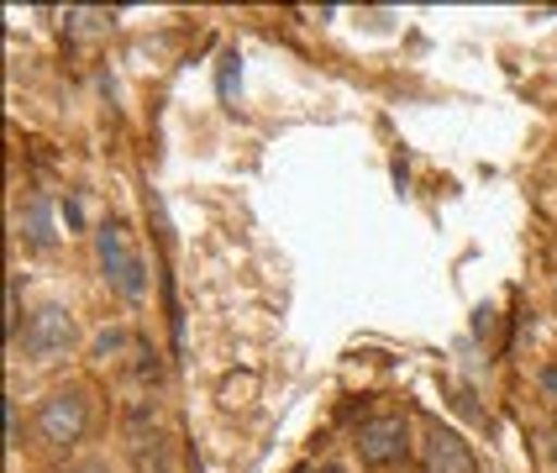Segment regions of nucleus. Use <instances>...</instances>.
I'll list each match as a JSON object with an SVG mask.
<instances>
[{
  "instance_id": "nucleus-6",
  "label": "nucleus",
  "mask_w": 557,
  "mask_h": 473,
  "mask_svg": "<svg viewBox=\"0 0 557 473\" xmlns=\"http://www.w3.org/2000/svg\"><path fill=\"white\" fill-rule=\"evenodd\" d=\"M16 237L27 242V248L48 252L59 242V226H53V200L48 195H27L22 206H16Z\"/></svg>"
},
{
  "instance_id": "nucleus-10",
  "label": "nucleus",
  "mask_w": 557,
  "mask_h": 473,
  "mask_svg": "<svg viewBox=\"0 0 557 473\" xmlns=\"http://www.w3.org/2000/svg\"><path fill=\"white\" fill-rule=\"evenodd\" d=\"M542 389H547V395H557V369H542Z\"/></svg>"
},
{
  "instance_id": "nucleus-7",
  "label": "nucleus",
  "mask_w": 557,
  "mask_h": 473,
  "mask_svg": "<svg viewBox=\"0 0 557 473\" xmlns=\"http://www.w3.org/2000/svg\"><path fill=\"white\" fill-rule=\"evenodd\" d=\"M22 332H27V315H22V274H11V279H5V343H11V352L22 343Z\"/></svg>"
},
{
  "instance_id": "nucleus-9",
  "label": "nucleus",
  "mask_w": 557,
  "mask_h": 473,
  "mask_svg": "<svg viewBox=\"0 0 557 473\" xmlns=\"http://www.w3.org/2000/svg\"><path fill=\"white\" fill-rule=\"evenodd\" d=\"M5 447H11V452L22 447V415H16V400H5Z\"/></svg>"
},
{
  "instance_id": "nucleus-12",
  "label": "nucleus",
  "mask_w": 557,
  "mask_h": 473,
  "mask_svg": "<svg viewBox=\"0 0 557 473\" xmlns=\"http://www.w3.org/2000/svg\"><path fill=\"white\" fill-rule=\"evenodd\" d=\"M74 473H111V469H100V463H85V469H74Z\"/></svg>"
},
{
  "instance_id": "nucleus-3",
  "label": "nucleus",
  "mask_w": 557,
  "mask_h": 473,
  "mask_svg": "<svg viewBox=\"0 0 557 473\" xmlns=\"http://www.w3.org/2000/svg\"><path fill=\"white\" fill-rule=\"evenodd\" d=\"M90 432V395L85 389H53L42 406H37V441L48 452H69L79 447Z\"/></svg>"
},
{
  "instance_id": "nucleus-11",
  "label": "nucleus",
  "mask_w": 557,
  "mask_h": 473,
  "mask_svg": "<svg viewBox=\"0 0 557 473\" xmlns=\"http://www.w3.org/2000/svg\"><path fill=\"white\" fill-rule=\"evenodd\" d=\"M547 458H553V469H557V426H553V437H547Z\"/></svg>"
},
{
  "instance_id": "nucleus-8",
  "label": "nucleus",
  "mask_w": 557,
  "mask_h": 473,
  "mask_svg": "<svg viewBox=\"0 0 557 473\" xmlns=\"http://www.w3.org/2000/svg\"><path fill=\"white\" fill-rule=\"evenodd\" d=\"M237 79H243V59H237V53H226V59H221V100H232V90H237Z\"/></svg>"
},
{
  "instance_id": "nucleus-13",
  "label": "nucleus",
  "mask_w": 557,
  "mask_h": 473,
  "mask_svg": "<svg viewBox=\"0 0 557 473\" xmlns=\"http://www.w3.org/2000/svg\"><path fill=\"white\" fill-rule=\"evenodd\" d=\"M326 473H332V469H326Z\"/></svg>"
},
{
  "instance_id": "nucleus-2",
  "label": "nucleus",
  "mask_w": 557,
  "mask_h": 473,
  "mask_svg": "<svg viewBox=\"0 0 557 473\" xmlns=\"http://www.w3.org/2000/svg\"><path fill=\"white\" fill-rule=\"evenodd\" d=\"M74 347H79V321H74V311L59 306V300H48V306H37V311L27 315V332H22L16 352H22L27 363H37V369H48V363H63Z\"/></svg>"
},
{
  "instance_id": "nucleus-1",
  "label": "nucleus",
  "mask_w": 557,
  "mask_h": 473,
  "mask_svg": "<svg viewBox=\"0 0 557 473\" xmlns=\"http://www.w3.org/2000/svg\"><path fill=\"white\" fill-rule=\"evenodd\" d=\"M95 263H100V279L111 284L122 300H143L148 295V263L132 242V226L126 221H100L95 226Z\"/></svg>"
},
{
  "instance_id": "nucleus-5",
  "label": "nucleus",
  "mask_w": 557,
  "mask_h": 473,
  "mask_svg": "<svg viewBox=\"0 0 557 473\" xmlns=\"http://www.w3.org/2000/svg\"><path fill=\"white\" fill-rule=\"evenodd\" d=\"M421 469L426 473H479V458L458 432L447 426H426V441H421Z\"/></svg>"
},
{
  "instance_id": "nucleus-4",
  "label": "nucleus",
  "mask_w": 557,
  "mask_h": 473,
  "mask_svg": "<svg viewBox=\"0 0 557 473\" xmlns=\"http://www.w3.org/2000/svg\"><path fill=\"white\" fill-rule=\"evenodd\" d=\"M352 452L363 469H395L410 452V421L405 415H369L352 437Z\"/></svg>"
}]
</instances>
